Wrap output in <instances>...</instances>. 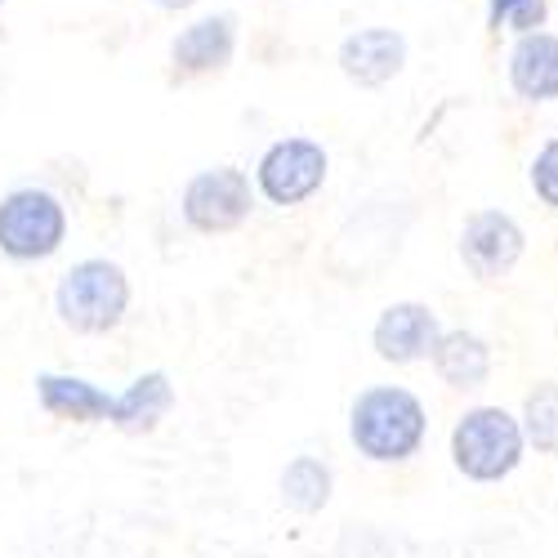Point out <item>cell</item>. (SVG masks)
Returning a JSON list of instances; mask_svg holds the SVG:
<instances>
[{"instance_id":"d6986e66","label":"cell","mask_w":558,"mask_h":558,"mask_svg":"<svg viewBox=\"0 0 558 558\" xmlns=\"http://www.w3.org/2000/svg\"><path fill=\"white\" fill-rule=\"evenodd\" d=\"M514 5H519V0H487V27H492V32H500Z\"/></svg>"},{"instance_id":"52a82bcc","label":"cell","mask_w":558,"mask_h":558,"mask_svg":"<svg viewBox=\"0 0 558 558\" xmlns=\"http://www.w3.org/2000/svg\"><path fill=\"white\" fill-rule=\"evenodd\" d=\"M242 45V23L232 10L202 14L183 23L170 40V81H206L232 68Z\"/></svg>"},{"instance_id":"6da1fadb","label":"cell","mask_w":558,"mask_h":558,"mask_svg":"<svg viewBox=\"0 0 558 558\" xmlns=\"http://www.w3.org/2000/svg\"><path fill=\"white\" fill-rule=\"evenodd\" d=\"M429 429V415L425 402L415 398L411 389L398 385H371L357 393L353 411H349V438L353 447L376 460V464H398L411 460L425 442Z\"/></svg>"},{"instance_id":"7c38bea8","label":"cell","mask_w":558,"mask_h":558,"mask_svg":"<svg viewBox=\"0 0 558 558\" xmlns=\"http://www.w3.org/2000/svg\"><path fill=\"white\" fill-rule=\"evenodd\" d=\"M170 411H174V380L166 371H144V376H134L121 393H112L108 425L125 438H148L161 429Z\"/></svg>"},{"instance_id":"7a4b0ae2","label":"cell","mask_w":558,"mask_h":558,"mask_svg":"<svg viewBox=\"0 0 558 558\" xmlns=\"http://www.w3.org/2000/svg\"><path fill=\"white\" fill-rule=\"evenodd\" d=\"M54 313L76 336H108L130 313V277L117 259H76L54 287Z\"/></svg>"},{"instance_id":"2e32d148","label":"cell","mask_w":558,"mask_h":558,"mask_svg":"<svg viewBox=\"0 0 558 558\" xmlns=\"http://www.w3.org/2000/svg\"><path fill=\"white\" fill-rule=\"evenodd\" d=\"M523 438L545 456L558 451V380H545V385H536L527 393V402H523Z\"/></svg>"},{"instance_id":"4fadbf2b","label":"cell","mask_w":558,"mask_h":558,"mask_svg":"<svg viewBox=\"0 0 558 558\" xmlns=\"http://www.w3.org/2000/svg\"><path fill=\"white\" fill-rule=\"evenodd\" d=\"M36 402L45 415L68 425H108V411H112L108 389L81 376H59V371H40L36 376Z\"/></svg>"},{"instance_id":"277c9868","label":"cell","mask_w":558,"mask_h":558,"mask_svg":"<svg viewBox=\"0 0 558 558\" xmlns=\"http://www.w3.org/2000/svg\"><path fill=\"white\" fill-rule=\"evenodd\" d=\"M68 242V206L50 189H10L0 197V255L14 264H40Z\"/></svg>"},{"instance_id":"e0dca14e","label":"cell","mask_w":558,"mask_h":558,"mask_svg":"<svg viewBox=\"0 0 558 558\" xmlns=\"http://www.w3.org/2000/svg\"><path fill=\"white\" fill-rule=\"evenodd\" d=\"M527 179H532V193H536L549 210H558V138L541 144V153L532 157Z\"/></svg>"},{"instance_id":"ac0fdd59","label":"cell","mask_w":558,"mask_h":558,"mask_svg":"<svg viewBox=\"0 0 558 558\" xmlns=\"http://www.w3.org/2000/svg\"><path fill=\"white\" fill-rule=\"evenodd\" d=\"M545 23H549V0H519V5L509 10V19H505V32L523 36V32H541Z\"/></svg>"},{"instance_id":"30bf717a","label":"cell","mask_w":558,"mask_h":558,"mask_svg":"<svg viewBox=\"0 0 558 558\" xmlns=\"http://www.w3.org/2000/svg\"><path fill=\"white\" fill-rule=\"evenodd\" d=\"M442 336V322L429 304H415V300H402V304H389L380 317H376V331H371V344L376 353L393 366H411V362H425L434 357V344Z\"/></svg>"},{"instance_id":"8fae6325","label":"cell","mask_w":558,"mask_h":558,"mask_svg":"<svg viewBox=\"0 0 558 558\" xmlns=\"http://www.w3.org/2000/svg\"><path fill=\"white\" fill-rule=\"evenodd\" d=\"M505 76L523 104H554L558 99V36L545 27L514 36L509 59H505Z\"/></svg>"},{"instance_id":"44dd1931","label":"cell","mask_w":558,"mask_h":558,"mask_svg":"<svg viewBox=\"0 0 558 558\" xmlns=\"http://www.w3.org/2000/svg\"><path fill=\"white\" fill-rule=\"evenodd\" d=\"M0 10H5V0H0Z\"/></svg>"},{"instance_id":"8992f818","label":"cell","mask_w":558,"mask_h":558,"mask_svg":"<svg viewBox=\"0 0 558 558\" xmlns=\"http://www.w3.org/2000/svg\"><path fill=\"white\" fill-rule=\"evenodd\" d=\"M331 174V157L327 148L308 134H287V138H272V144L259 153L255 161V193L268 206H304L308 197L322 193V183Z\"/></svg>"},{"instance_id":"5bb4252c","label":"cell","mask_w":558,"mask_h":558,"mask_svg":"<svg viewBox=\"0 0 558 558\" xmlns=\"http://www.w3.org/2000/svg\"><path fill=\"white\" fill-rule=\"evenodd\" d=\"M434 371L451 389H483L492 376V349L474 331H442L434 344Z\"/></svg>"},{"instance_id":"5b68a950","label":"cell","mask_w":558,"mask_h":558,"mask_svg":"<svg viewBox=\"0 0 558 558\" xmlns=\"http://www.w3.org/2000/svg\"><path fill=\"white\" fill-rule=\"evenodd\" d=\"M259 193H255V179L238 166H210L197 170L179 193V215L193 232L202 238H223V232H238L251 210H255Z\"/></svg>"},{"instance_id":"9a60e30c","label":"cell","mask_w":558,"mask_h":558,"mask_svg":"<svg viewBox=\"0 0 558 558\" xmlns=\"http://www.w3.org/2000/svg\"><path fill=\"white\" fill-rule=\"evenodd\" d=\"M331 464L317 456H295L282 470V505L295 509V514H317V509L331 505Z\"/></svg>"},{"instance_id":"9c48e42d","label":"cell","mask_w":558,"mask_h":558,"mask_svg":"<svg viewBox=\"0 0 558 558\" xmlns=\"http://www.w3.org/2000/svg\"><path fill=\"white\" fill-rule=\"evenodd\" d=\"M411 59V45L398 27H357L340 40V50H336V63L344 72V81H353L357 89H385L389 81L402 76Z\"/></svg>"},{"instance_id":"ffe728a7","label":"cell","mask_w":558,"mask_h":558,"mask_svg":"<svg viewBox=\"0 0 558 558\" xmlns=\"http://www.w3.org/2000/svg\"><path fill=\"white\" fill-rule=\"evenodd\" d=\"M148 5L161 14H189V10H197V0H148Z\"/></svg>"},{"instance_id":"3957f363","label":"cell","mask_w":558,"mask_h":558,"mask_svg":"<svg viewBox=\"0 0 558 558\" xmlns=\"http://www.w3.org/2000/svg\"><path fill=\"white\" fill-rule=\"evenodd\" d=\"M523 425L500 407H474L464 411L451 429V460L464 478L474 483H500L519 470L523 460Z\"/></svg>"},{"instance_id":"ba28073f","label":"cell","mask_w":558,"mask_h":558,"mask_svg":"<svg viewBox=\"0 0 558 558\" xmlns=\"http://www.w3.org/2000/svg\"><path fill=\"white\" fill-rule=\"evenodd\" d=\"M523 228L514 215L505 210H474L460 228V259L478 282H500V277L514 272V264L523 259Z\"/></svg>"}]
</instances>
